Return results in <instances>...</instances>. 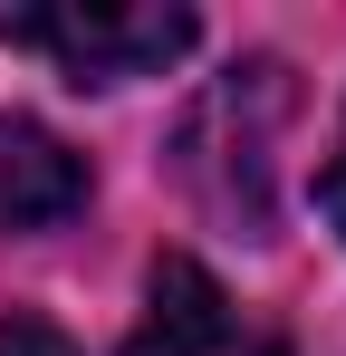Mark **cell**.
Returning <instances> with one entry per match:
<instances>
[{"instance_id": "3957f363", "label": "cell", "mask_w": 346, "mask_h": 356, "mask_svg": "<svg viewBox=\"0 0 346 356\" xmlns=\"http://www.w3.org/2000/svg\"><path fill=\"white\" fill-rule=\"evenodd\" d=\"M87 202V164L58 145L49 125L0 116V232H49Z\"/></svg>"}, {"instance_id": "277c9868", "label": "cell", "mask_w": 346, "mask_h": 356, "mask_svg": "<svg viewBox=\"0 0 346 356\" xmlns=\"http://www.w3.org/2000/svg\"><path fill=\"white\" fill-rule=\"evenodd\" d=\"M0 356H77L49 318H0Z\"/></svg>"}, {"instance_id": "6da1fadb", "label": "cell", "mask_w": 346, "mask_h": 356, "mask_svg": "<svg viewBox=\"0 0 346 356\" xmlns=\"http://www.w3.org/2000/svg\"><path fill=\"white\" fill-rule=\"evenodd\" d=\"M10 49L58 58L77 87H115V77H154L192 49V10H154V0H58V10H0Z\"/></svg>"}, {"instance_id": "7a4b0ae2", "label": "cell", "mask_w": 346, "mask_h": 356, "mask_svg": "<svg viewBox=\"0 0 346 356\" xmlns=\"http://www.w3.org/2000/svg\"><path fill=\"white\" fill-rule=\"evenodd\" d=\"M125 356H288L260 318H240L231 289L202 260H154V289H145V327Z\"/></svg>"}, {"instance_id": "5b68a950", "label": "cell", "mask_w": 346, "mask_h": 356, "mask_svg": "<svg viewBox=\"0 0 346 356\" xmlns=\"http://www.w3.org/2000/svg\"><path fill=\"white\" fill-rule=\"evenodd\" d=\"M327 212H337V232H346V125H337V154H327Z\"/></svg>"}]
</instances>
